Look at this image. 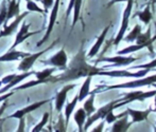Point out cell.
<instances>
[{
	"mask_svg": "<svg viewBox=\"0 0 156 132\" xmlns=\"http://www.w3.org/2000/svg\"><path fill=\"white\" fill-rule=\"evenodd\" d=\"M30 26L31 25L30 23H27V22H23L21 23V26H20V30L17 32L16 34V37H15V40H14V43L12 45V47L10 48V50H13L19 46L20 43H23L25 40H27L28 38H30L31 36H33L34 34H37V33L41 32V31H36V32H30Z\"/></svg>",
	"mask_w": 156,
	"mask_h": 132,
	"instance_id": "8fae6325",
	"label": "cell"
},
{
	"mask_svg": "<svg viewBox=\"0 0 156 132\" xmlns=\"http://www.w3.org/2000/svg\"><path fill=\"white\" fill-rule=\"evenodd\" d=\"M28 55H30V53L23 51H15L14 49L9 50L3 55H0V63H10V61L20 60V59L27 57Z\"/></svg>",
	"mask_w": 156,
	"mask_h": 132,
	"instance_id": "ac0fdd59",
	"label": "cell"
},
{
	"mask_svg": "<svg viewBox=\"0 0 156 132\" xmlns=\"http://www.w3.org/2000/svg\"><path fill=\"white\" fill-rule=\"evenodd\" d=\"M94 97H96V93H94V92H90L89 95L84 100L85 102H84V105H83V109L85 110L87 116L91 115L97 110V108L94 107Z\"/></svg>",
	"mask_w": 156,
	"mask_h": 132,
	"instance_id": "cb8c5ba5",
	"label": "cell"
},
{
	"mask_svg": "<svg viewBox=\"0 0 156 132\" xmlns=\"http://www.w3.org/2000/svg\"><path fill=\"white\" fill-rule=\"evenodd\" d=\"M82 3L83 0H74V4H73V19H72V25L71 29H73L76 26V22L80 19V15H81V8H82Z\"/></svg>",
	"mask_w": 156,
	"mask_h": 132,
	"instance_id": "484cf974",
	"label": "cell"
},
{
	"mask_svg": "<svg viewBox=\"0 0 156 132\" xmlns=\"http://www.w3.org/2000/svg\"><path fill=\"white\" fill-rule=\"evenodd\" d=\"M140 33H141V25H136L133 28V30L129 32V34H127L126 36L122 38V40L125 41V42H134Z\"/></svg>",
	"mask_w": 156,
	"mask_h": 132,
	"instance_id": "4316f807",
	"label": "cell"
},
{
	"mask_svg": "<svg viewBox=\"0 0 156 132\" xmlns=\"http://www.w3.org/2000/svg\"><path fill=\"white\" fill-rule=\"evenodd\" d=\"M126 1L127 0H111V1L106 4V8H111L112 5H114V4H116V3H121V2H126Z\"/></svg>",
	"mask_w": 156,
	"mask_h": 132,
	"instance_id": "8d00e7d4",
	"label": "cell"
},
{
	"mask_svg": "<svg viewBox=\"0 0 156 132\" xmlns=\"http://www.w3.org/2000/svg\"><path fill=\"white\" fill-rule=\"evenodd\" d=\"M127 112L125 111L124 113H121V114H119V115H115L114 114V110H111V111L107 113V115L105 116V118H104V120H105V123H107V124H113L115 120H117L119 117H121V116H123L124 114H126Z\"/></svg>",
	"mask_w": 156,
	"mask_h": 132,
	"instance_id": "f546056e",
	"label": "cell"
},
{
	"mask_svg": "<svg viewBox=\"0 0 156 132\" xmlns=\"http://www.w3.org/2000/svg\"><path fill=\"white\" fill-rule=\"evenodd\" d=\"M2 86H3V83H1V80H0V88H1Z\"/></svg>",
	"mask_w": 156,
	"mask_h": 132,
	"instance_id": "b9f144b4",
	"label": "cell"
},
{
	"mask_svg": "<svg viewBox=\"0 0 156 132\" xmlns=\"http://www.w3.org/2000/svg\"><path fill=\"white\" fill-rule=\"evenodd\" d=\"M78 103H79L78 95H76L71 102L67 103V104L64 106V107H65V110H64V116H65V118H64V120H65L66 126H68V124H69V120H70V117H71V115H72V113H73L74 109H76V106Z\"/></svg>",
	"mask_w": 156,
	"mask_h": 132,
	"instance_id": "7402d4cb",
	"label": "cell"
},
{
	"mask_svg": "<svg viewBox=\"0 0 156 132\" xmlns=\"http://www.w3.org/2000/svg\"><path fill=\"white\" fill-rule=\"evenodd\" d=\"M156 83V74L151 76H142V77H138V79L131 81H126V83H118V85H112L106 86L102 85L94 89L93 92L97 93V92L101 91H107V90H114V89H137V88L146 87V86H151L152 83Z\"/></svg>",
	"mask_w": 156,
	"mask_h": 132,
	"instance_id": "7a4b0ae2",
	"label": "cell"
},
{
	"mask_svg": "<svg viewBox=\"0 0 156 132\" xmlns=\"http://www.w3.org/2000/svg\"><path fill=\"white\" fill-rule=\"evenodd\" d=\"M132 125L133 122H129V114L126 113L113 123L111 130L113 132H125L129 130Z\"/></svg>",
	"mask_w": 156,
	"mask_h": 132,
	"instance_id": "d6986e66",
	"label": "cell"
},
{
	"mask_svg": "<svg viewBox=\"0 0 156 132\" xmlns=\"http://www.w3.org/2000/svg\"><path fill=\"white\" fill-rule=\"evenodd\" d=\"M29 11H26L25 13H23V14H19L18 16H16V18H15V20H13L12 22L10 23V25H6L5 26H3V30L0 32V38H3V37H9L11 36V35L13 34V33L15 32V31L17 30V28H18V25H20L21 22L23 21V19L26 18V17L29 15Z\"/></svg>",
	"mask_w": 156,
	"mask_h": 132,
	"instance_id": "7c38bea8",
	"label": "cell"
},
{
	"mask_svg": "<svg viewBox=\"0 0 156 132\" xmlns=\"http://www.w3.org/2000/svg\"><path fill=\"white\" fill-rule=\"evenodd\" d=\"M135 16H137L138 19H139V20L141 21V22H144L146 25H150L151 20H152V18H153L152 12H151L150 3L147 4L146 8H144V10L141 11V12H137V13H136Z\"/></svg>",
	"mask_w": 156,
	"mask_h": 132,
	"instance_id": "603a6c76",
	"label": "cell"
},
{
	"mask_svg": "<svg viewBox=\"0 0 156 132\" xmlns=\"http://www.w3.org/2000/svg\"><path fill=\"white\" fill-rule=\"evenodd\" d=\"M156 68V58L152 59L151 61L147 63H142V65H138V66H133L131 67V69L133 70H140V69H148V70H152Z\"/></svg>",
	"mask_w": 156,
	"mask_h": 132,
	"instance_id": "f1b7e54d",
	"label": "cell"
},
{
	"mask_svg": "<svg viewBox=\"0 0 156 132\" xmlns=\"http://www.w3.org/2000/svg\"><path fill=\"white\" fill-rule=\"evenodd\" d=\"M58 70V68H47V69H44L43 71L35 72V75H36L37 79H41V80H47L48 83H50V77L54 72Z\"/></svg>",
	"mask_w": 156,
	"mask_h": 132,
	"instance_id": "d4e9b609",
	"label": "cell"
},
{
	"mask_svg": "<svg viewBox=\"0 0 156 132\" xmlns=\"http://www.w3.org/2000/svg\"><path fill=\"white\" fill-rule=\"evenodd\" d=\"M133 5H134V0H127L126 1V6H125L123 14H122V20H121V25H120V29L118 31L117 35H116L115 39H114L113 45L118 47L119 43L122 41V38L124 37V34L126 32L127 28H129V18H131L132 15V11H133Z\"/></svg>",
	"mask_w": 156,
	"mask_h": 132,
	"instance_id": "277c9868",
	"label": "cell"
},
{
	"mask_svg": "<svg viewBox=\"0 0 156 132\" xmlns=\"http://www.w3.org/2000/svg\"><path fill=\"white\" fill-rule=\"evenodd\" d=\"M108 30H109V25L105 26V28L103 29V31L101 32V34L99 35L98 38H97L96 42H94L93 47L90 48L88 54L86 55L88 58H93V57H94L97 54H98L99 50H100V48L102 47L103 42L105 41V38H106V35H107V33H108Z\"/></svg>",
	"mask_w": 156,
	"mask_h": 132,
	"instance_id": "e0dca14e",
	"label": "cell"
},
{
	"mask_svg": "<svg viewBox=\"0 0 156 132\" xmlns=\"http://www.w3.org/2000/svg\"><path fill=\"white\" fill-rule=\"evenodd\" d=\"M91 80H93V76H86L85 77L84 83L81 86V89L78 93V100L79 102H83L87 96L90 93V85H91Z\"/></svg>",
	"mask_w": 156,
	"mask_h": 132,
	"instance_id": "ffe728a7",
	"label": "cell"
},
{
	"mask_svg": "<svg viewBox=\"0 0 156 132\" xmlns=\"http://www.w3.org/2000/svg\"><path fill=\"white\" fill-rule=\"evenodd\" d=\"M35 72L33 71H27V72H23L21 74H16V76H15L14 78L12 79V80L10 81V83H5V85H3V87L0 88V95L3 93H5V92L10 91L11 89H13V88L16 87V85H18V83H20L23 80H25L27 77H29V76L33 75Z\"/></svg>",
	"mask_w": 156,
	"mask_h": 132,
	"instance_id": "9a60e30c",
	"label": "cell"
},
{
	"mask_svg": "<svg viewBox=\"0 0 156 132\" xmlns=\"http://www.w3.org/2000/svg\"><path fill=\"white\" fill-rule=\"evenodd\" d=\"M105 69H106L105 67L98 68L97 66L90 65L87 61L84 45L82 43L78 53L73 56L69 65H67V68L64 70L63 73L55 77H50V83H70L89 75H100L101 71Z\"/></svg>",
	"mask_w": 156,
	"mask_h": 132,
	"instance_id": "6da1fadb",
	"label": "cell"
},
{
	"mask_svg": "<svg viewBox=\"0 0 156 132\" xmlns=\"http://www.w3.org/2000/svg\"><path fill=\"white\" fill-rule=\"evenodd\" d=\"M104 125H105V120H102L100 124H99L98 126L96 127V128H94L91 131H93V132H101V131H103V130H104Z\"/></svg>",
	"mask_w": 156,
	"mask_h": 132,
	"instance_id": "836d02e7",
	"label": "cell"
},
{
	"mask_svg": "<svg viewBox=\"0 0 156 132\" xmlns=\"http://www.w3.org/2000/svg\"><path fill=\"white\" fill-rule=\"evenodd\" d=\"M6 106H8V104H6V100H4L3 104H2V106L0 107V120H1V116H2V114H3V112L5 111Z\"/></svg>",
	"mask_w": 156,
	"mask_h": 132,
	"instance_id": "74e56055",
	"label": "cell"
},
{
	"mask_svg": "<svg viewBox=\"0 0 156 132\" xmlns=\"http://www.w3.org/2000/svg\"><path fill=\"white\" fill-rule=\"evenodd\" d=\"M27 11L29 12H36L39 14H44L45 11L44 8H41L37 4H35L34 1H27Z\"/></svg>",
	"mask_w": 156,
	"mask_h": 132,
	"instance_id": "4dcf8cb0",
	"label": "cell"
},
{
	"mask_svg": "<svg viewBox=\"0 0 156 132\" xmlns=\"http://www.w3.org/2000/svg\"><path fill=\"white\" fill-rule=\"evenodd\" d=\"M41 3L44 4V8H45V14L48 13L49 8H51V6L53 5L54 3V0H41Z\"/></svg>",
	"mask_w": 156,
	"mask_h": 132,
	"instance_id": "d6a6232c",
	"label": "cell"
},
{
	"mask_svg": "<svg viewBox=\"0 0 156 132\" xmlns=\"http://www.w3.org/2000/svg\"><path fill=\"white\" fill-rule=\"evenodd\" d=\"M50 100H39V102H35L31 105L27 106V107L21 108V109H19V110H16L14 113H12L11 115L6 116V118H16V120H19V118H21V117H25L27 114H30L31 112L39 109L41 106L46 105L47 103H49Z\"/></svg>",
	"mask_w": 156,
	"mask_h": 132,
	"instance_id": "30bf717a",
	"label": "cell"
},
{
	"mask_svg": "<svg viewBox=\"0 0 156 132\" xmlns=\"http://www.w3.org/2000/svg\"><path fill=\"white\" fill-rule=\"evenodd\" d=\"M126 112L129 117L132 118L133 124H135V123H141L148 120L149 115L153 112V109L149 108L147 110H136V109H132V108H127Z\"/></svg>",
	"mask_w": 156,
	"mask_h": 132,
	"instance_id": "5bb4252c",
	"label": "cell"
},
{
	"mask_svg": "<svg viewBox=\"0 0 156 132\" xmlns=\"http://www.w3.org/2000/svg\"><path fill=\"white\" fill-rule=\"evenodd\" d=\"M153 97H154V104H155V108L153 109V112H154V113H156V94H155L154 96H153Z\"/></svg>",
	"mask_w": 156,
	"mask_h": 132,
	"instance_id": "f35d334b",
	"label": "cell"
},
{
	"mask_svg": "<svg viewBox=\"0 0 156 132\" xmlns=\"http://www.w3.org/2000/svg\"><path fill=\"white\" fill-rule=\"evenodd\" d=\"M15 76H16V74H10V75H6V76H4V77L1 79V83H3V85H5V83H10V81L12 80V79L15 77Z\"/></svg>",
	"mask_w": 156,
	"mask_h": 132,
	"instance_id": "e575fe53",
	"label": "cell"
},
{
	"mask_svg": "<svg viewBox=\"0 0 156 132\" xmlns=\"http://www.w3.org/2000/svg\"><path fill=\"white\" fill-rule=\"evenodd\" d=\"M49 112H46V113H44L43 117H41V122L38 123V124L36 125V126L34 127V128L32 129V132H39L43 130V128L46 126V124L48 123V120H49Z\"/></svg>",
	"mask_w": 156,
	"mask_h": 132,
	"instance_id": "83f0119b",
	"label": "cell"
},
{
	"mask_svg": "<svg viewBox=\"0 0 156 132\" xmlns=\"http://www.w3.org/2000/svg\"><path fill=\"white\" fill-rule=\"evenodd\" d=\"M39 63L43 65H48L51 67L58 68V70H65L68 65V56L65 49L62 48L60 51H58L54 55H52L47 60H39Z\"/></svg>",
	"mask_w": 156,
	"mask_h": 132,
	"instance_id": "8992f818",
	"label": "cell"
},
{
	"mask_svg": "<svg viewBox=\"0 0 156 132\" xmlns=\"http://www.w3.org/2000/svg\"><path fill=\"white\" fill-rule=\"evenodd\" d=\"M26 1H41V0H26Z\"/></svg>",
	"mask_w": 156,
	"mask_h": 132,
	"instance_id": "ab89813d",
	"label": "cell"
},
{
	"mask_svg": "<svg viewBox=\"0 0 156 132\" xmlns=\"http://www.w3.org/2000/svg\"><path fill=\"white\" fill-rule=\"evenodd\" d=\"M19 14H20V0H9V3L6 5V18L3 26L8 25L10 19L18 16Z\"/></svg>",
	"mask_w": 156,
	"mask_h": 132,
	"instance_id": "2e32d148",
	"label": "cell"
},
{
	"mask_svg": "<svg viewBox=\"0 0 156 132\" xmlns=\"http://www.w3.org/2000/svg\"><path fill=\"white\" fill-rule=\"evenodd\" d=\"M138 58L133 56H126V55H119L117 54V56L113 57H102V58L96 60V63H112V66L105 68H111V67H125V66H129L133 63L137 61Z\"/></svg>",
	"mask_w": 156,
	"mask_h": 132,
	"instance_id": "9c48e42d",
	"label": "cell"
},
{
	"mask_svg": "<svg viewBox=\"0 0 156 132\" xmlns=\"http://www.w3.org/2000/svg\"><path fill=\"white\" fill-rule=\"evenodd\" d=\"M56 42H58V40L53 41V43H52L51 46H49L48 48H46V49L43 50V51L36 52V53H34V54H30V55H28L27 57H25V58L21 59L20 63H19L18 68H17V69H18V71H20V72L30 71V70H31V68L33 67V65L35 63V61L38 60L39 57H41V55H44L45 53H47L48 51H49V50H51L52 48L56 45Z\"/></svg>",
	"mask_w": 156,
	"mask_h": 132,
	"instance_id": "ba28073f",
	"label": "cell"
},
{
	"mask_svg": "<svg viewBox=\"0 0 156 132\" xmlns=\"http://www.w3.org/2000/svg\"><path fill=\"white\" fill-rule=\"evenodd\" d=\"M76 87V85L72 83V85H65L60 91L56 93L54 100H55V110L60 113L63 110L64 106L66 104V100H67V95L72 89Z\"/></svg>",
	"mask_w": 156,
	"mask_h": 132,
	"instance_id": "4fadbf2b",
	"label": "cell"
},
{
	"mask_svg": "<svg viewBox=\"0 0 156 132\" xmlns=\"http://www.w3.org/2000/svg\"><path fill=\"white\" fill-rule=\"evenodd\" d=\"M116 103H117V100H112V102H109L108 104L102 106L101 108L97 109L96 111H94V113L91 114V115L87 116L86 122H85L84 127H83V131H87V130H88L89 127H90L93 124H94L97 120H104L105 116L107 115V113H108L111 110H115V109H114V107H115Z\"/></svg>",
	"mask_w": 156,
	"mask_h": 132,
	"instance_id": "5b68a950",
	"label": "cell"
},
{
	"mask_svg": "<svg viewBox=\"0 0 156 132\" xmlns=\"http://www.w3.org/2000/svg\"><path fill=\"white\" fill-rule=\"evenodd\" d=\"M156 94V89L155 90H151V91H137V90H133L131 92H127L122 95V97L118 98L117 103H116L114 109H117V108H120L124 105L131 104L133 102H144L148 98L153 97Z\"/></svg>",
	"mask_w": 156,
	"mask_h": 132,
	"instance_id": "3957f363",
	"label": "cell"
},
{
	"mask_svg": "<svg viewBox=\"0 0 156 132\" xmlns=\"http://www.w3.org/2000/svg\"><path fill=\"white\" fill-rule=\"evenodd\" d=\"M86 118H87V114L83 108H79L73 113V120L76 122V126H78L79 132H83V127H84V124L86 122Z\"/></svg>",
	"mask_w": 156,
	"mask_h": 132,
	"instance_id": "44dd1931",
	"label": "cell"
},
{
	"mask_svg": "<svg viewBox=\"0 0 156 132\" xmlns=\"http://www.w3.org/2000/svg\"><path fill=\"white\" fill-rule=\"evenodd\" d=\"M19 128L17 129V132H21V131H25V118L21 117L19 118V125H18Z\"/></svg>",
	"mask_w": 156,
	"mask_h": 132,
	"instance_id": "d590c367",
	"label": "cell"
},
{
	"mask_svg": "<svg viewBox=\"0 0 156 132\" xmlns=\"http://www.w3.org/2000/svg\"><path fill=\"white\" fill-rule=\"evenodd\" d=\"M60 1L61 0H54L53 5L51 6L52 10L50 12V16H49V20H48V25H47V30H46V33L44 35V37L38 41V43L36 45V47H41L43 43H45L48 39L51 36V33L53 31L54 25L56 22V19H58V10H60Z\"/></svg>",
	"mask_w": 156,
	"mask_h": 132,
	"instance_id": "52a82bcc",
	"label": "cell"
},
{
	"mask_svg": "<svg viewBox=\"0 0 156 132\" xmlns=\"http://www.w3.org/2000/svg\"><path fill=\"white\" fill-rule=\"evenodd\" d=\"M151 86H153V87H154V88H155V89H156V83H152V85H151Z\"/></svg>",
	"mask_w": 156,
	"mask_h": 132,
	"instance_id": "60d3db41",
	"label": "cell"
},
{
	"mask_svg": "<svg viewBox=\"0 0 156 132\" xmlns=\"http://www.w3.org/2000/svg\"><path fill=\"white\" fill-rule=\"evenodd\" d=\"M6 18V0H3L1 6H0V26L3 25Z\"/></svg>",
	"mask_w": 156,
	"mask_h": 132,
	"instance_id": "1f68e13d",
	"label": "cell"
}]
</instances>
